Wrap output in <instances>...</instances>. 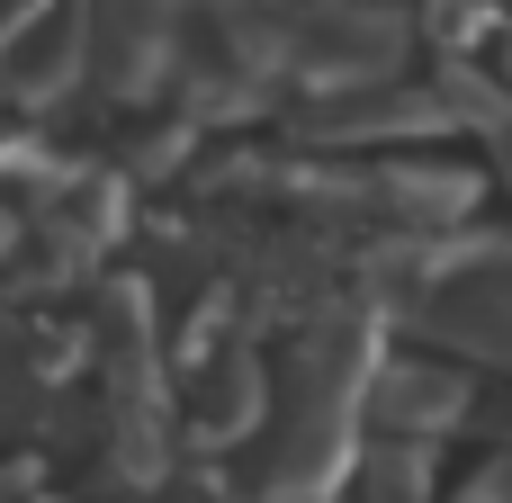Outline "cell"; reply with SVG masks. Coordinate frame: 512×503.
<instances>
[{
    "instance_id": "cell-1",
    "label": "cell",
    "mask_w": 512,
    "mask_h": 503,
    "mask_svg": "<svg viewBox=\"0 0 512 503\" xmlns=\"http://www.w3.org/2000/svg\"><path fill=\"white\" fill-rule=\"evenodd\" d=\"M432 333L477 360H512V252H468L432 279Z\"/></svg>"
},
{
    "instance_id": "cell-2",
    "label": "cell",
    "mask_w": 512,
    "mask_h": 503,
    "mask_svg": "<svg viewBox=\"0 0 512 503\" xmlns=\"http://www.w3.org/2000/svg\"><path fill=\"white\" fill-rule=\"evenodd\" d=\"M378 405H387L405 432H441V423H459V405H468V378H450V369H387Z\"/></svg>"
}]
</instances>
